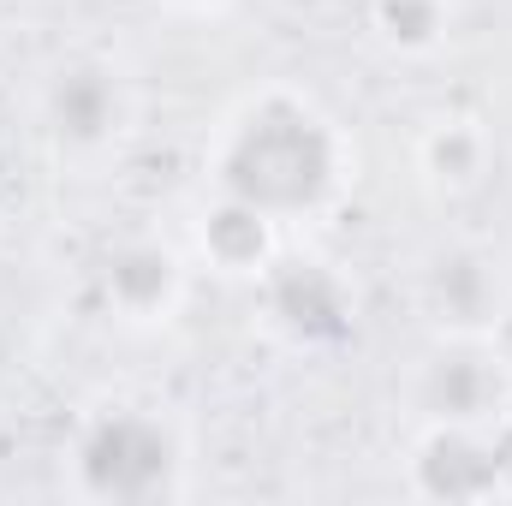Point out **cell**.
Here are the masks:
<instances>
[{
	"label": "cell",
	"mask_w": 512,
	"mask_h": 506,
	"mask_svg": "<svg viewBox=\"0 0 512 506\" xmlns=\"http://www.w3.org/2000/svg\"><path fill=\"white\" fill-rule=\"evenodd\" d=\"M203 167L215 191L245 197L286 227V221L328 215L352 191L358 149L316 96L292 84H262L221 114L203 149Z\"/></svg>",
	"instance_id": "obj_1"
},
{
	"label": "cell",
	"mask_w": 512,
	"mask_h": 506,
	"mask_svg": "<svg viewBox=\"0 0 512 506\" xmlns=\"http://www.w3.org/2000/svg\"><path fill=\"white\" fill-rule=\"evenodd\" d=\"M185 441L155 405H102L72 441V483L90 501H167L179 489Z\"/></svg>",
	"instance_id": "obj_2"
},
{
	"label": "cell",
	"mask_w": 512,
	"mask_h": 506,
	"mask_svg": "<svg viewBox=\"0 0 512 506\" xmlns=\"http://www.w3.org/2000/svg\"><path fill=\"white\" fill-rule=\"evenodd\" d=\"M405 405L423 429H501L512 417V358L489 328H435L411 364Z\"/></svg>",
	"instance_id": "obj_3"
},
{
	"label": "cell",
	"mask_w": 512,
	"mask_h": 506,
	"mask_svg": "<svg viewBox=\"0 0 512 506\" xmlns=\"http://www.w3.org/2000/svg\"><path fill=\"white\" fill-rule=\"evenodd\" d=\"M42 126L66 155H102L131 126V90L114 60L78 54L42 90Z\"/></svg>",
	"instance_id": "obj_4"
},
{
	"label": "cell",
	"mask_w": 512,
	"mask_h": 506,
	"mask_svg": "<svg viewBox=\"0 0 512 506\" xmlns=\"http://www.w3.org/2000/svg\"><path fill=\"white\" fill-rule=\"evenodd\" d=\"M185 286H191V268H185L179 245H167L155 233H131L102 256V298L131 328L173 322L185 304Z\"/></svg>",
	"instance_id": "obj_5"
},
{
	"label": "cell",
	"mask_w": 512,
	"mask_h": 506,
	"mask_svg": "<svg viewBox=\"0 0 512 506\" xmlns=\"http://www.w3.org/2000/svg\"><path fill=\"white\" fill-rule=\"evenodd\" d=\"M507 489V459L495 429H417L411 447V495L423 501H489Z\"/></svg>",
	"instance_id": "obj_6"
},
{
	"label": "cell",
	"mask_w": 512,
	"mask_h": 506,
	"mask_svg": "<svg viewBox=\"0 0 512 506\" xmlns=\"http://www.w3.org/2000/svg\"><path fill=\"white\" fill-rule=\"evenodd\" d=\"M262 292H268L274 322L304 346L340 340L352 328V316H358V298L340 280V268L316 262V256H274V268L262 274Z\"/></svg>",
	"instance_id": "obj_7"
},
{
	"label": "cell",
	"mask_w": 512,
	"mask_h": 506,
	"mask_svg": "<svg viewBox=\"0 0 512 506\" xmlns=\"http://www.w3.org/2000/svg\"><path fill=\"white\" fill-rule=\"evenodd\" d=\"M191 239H197V256L227 274V280H262L280 256V221L268 209H256L245 197H227L215 191L197 221H191Z\"/></svg>",
	"instance_id": "obj_8"
},
{
	"label": "cell",
	"mask_w": 512,
	"mask_h": 506,
	"mask_svg": "<svg viewBox=\"0 0 512 506\" xmlns=\"http://www.w3.org/2000/svg\"><path fill=\"white\" fill-rule=\"evenodd\" d=\"M489 161H495V137L471 114H441L435 126H423V137H417V173L441 197L477 191L489 179Z\"/></svg>",
	"instance_id": "obj_9"
},
{
	"label": "cell",
	"mask_w": 512,
	"mask_h": 506,
	"mask_svg": "<svg viewBox=\"0 0 512 506\" xmlns=\"http://www.w3.org/2000/svg\"><path fill=\"white\" fill-rule=\"evenodd\" d=\"M423 304L435 328H495V310H501L495 268L477 251H441L423 268Z\"/></svg>",
	"instance_id": "obj_10"
},
{
	"label": "cell",
	"mask_w": 512,
	"mask_h": 506,
	"mask_svg": "<svg viewBox=\"0 0 512 506\" xmlns=\"http://www.w3.org/2000/svg\"><path fill=\"white\" fill-rule=\"evenodd\" d=\"M370 30L382 48L423 60L453 36V0H370Z\"/></svg>",
	"instance_id": "obj_11"
},
{
	"label": "cell",
	"mask_w": 512,
	"mask_h": 506,
	"mask_svg": "<svg viewBox=\"0 0 512 506\" xmlns=\"http://www.w3.org/2000/svg\"><path fill=\"white\" fill-rule=\"evenodd\" d=\"M191 6H221V0H191Z\"/></svg>",
	"instance_id": "obj_12"
}]
</instances>
